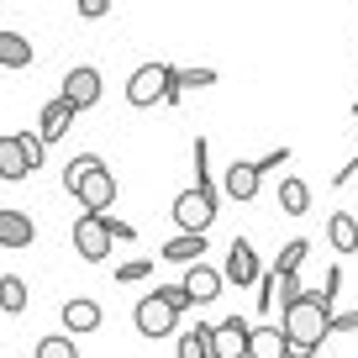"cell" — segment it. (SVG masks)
<instances>
[{"label": "cell", "mask_w": 358, "mask_h": 358, "mask_svg": "<svg viewBox=\"0 0 358 358\" xmlns=\"http://www.w3.org/2000/svg\"><path fill=\"white\" fill-rule=\"evenodd\" d=\"M327 322H332V311L322 306V295H316V290H306L290 311H280V332H285V343H290V353L311 358L316 348L332 337V332H327Z\"/></svg>", "instance_id": "cell-1"}, {"label": "cell", "mask_w": 358, "mask_h": 358, "mask_svg": "<svg viewBox=\"0 0 358 358\" xmlns=\"http://www.w3.org/2000/svg\"><path fill=\"white\" fill-rule=\"evenodd\" d=\"M174 74H179L174 64H143V69H132V79H127V106H137V111L164 106V90L174 85Z\"/></svg>", "instance_id": "cell-2"}, {"label": "cell", "mask_w": 358, "mask_h": 358, "mask_svg": "<svg viewBox=\"0 0 358 358\" xmlns=\"http://www.w3.org/2000/svg\"><path fill=\"white\" fill-rule=\"evenodd\" d=\"M216 206H222V195H201V190H185L174 195V227L179 237H206L216 222Z\"/></svg>", "instance_id": "cell-3"}, {"label": "cell", "mask_w": 358, "mask_h": 358, "mask_svg": "<svg viewBox=\"0 0 358 358\" xmlns=\"http://www.w3.org/2000/svg\"><path fill=\"white\" fill-rule=\"evenodd\" d=\"M74 201H79V216H111V206H116V174L101 164L95 174H85V185L74 190Z\"/></svg>", "instance_id": "cell-4"}, {"label": "cell", "mask_w": 358, "mask_h": 358, "mask_svg": "<svg viewBox=\"0 0 358 358\" xmlns=\"http://www.w3.org/2000/svg\"><path fill=\"white\" fill-rule=\"evenodd\" d=\"M69 106H74V116L79 111H90V106L106 95V79H101V69H90V64H79V69H69L64 74V90H58Z\"/></svg>", "instance_id": "cell-5"}, {"label": "cell", "mask_w": 358, "mask_h": 358, "mask_svg": "<svg viewBox=\"0 0 358 358\" xmlns=\"http://www.w3.org/2000/svg\"><path fill=\"white\" fill-rule=\"evenodd\" d=\"M222 280L237 285V290H248V285L264 280V258H258V248L248 243V237H237L232 248H227V268H222Z\"/></svg>", "instance_id": "cell-6"}, {"label": "cell", "mask_w": 358, "mask_h": 358, "mask_svg": "<svg viewBox=\"0 0 358 358\" xmlns=\"http://www.w3.org/2000/svg\"><path fill=\"white\" fill-rule=\"evenodd\" d=\"M111 237H106V222L101 216H79L74 222V253L85 258V264H106V258H111Z\"/></svg>", "instance_id": "cell-7"}, {"label": "cell", "mask_w": 358, "mask_h": 358, "mask_svg": "<svg viewBox=\"0 0 358 358\" xmlns=\"http://www.w3.org/2000/svg\"><path fill=\"white\" fill-rule=\"evenodd\" d=\"M185 295H190V306H211L216 295L227 290V280H222V268H211V264H190L185 268Z\"/></svg>", "instance_id": "cell-8"}, {"label": "cell", "mask_w": 358, "mask_h": 358, "mask_svg": "<svg viewBox=\"0 0 358 358\" xmlns=\"http://www.w3.org/2000/svg\"><path fill=\"white\" fill-rule=\"evenodd\" d=\"M132 322H137V332H143V337H169L179 316L169 311L158 295H143V301H137V311H132Z\"/></svg>", "instance_id": "cell-9"}, {"label": "cell", "mask_w": 358, "mask_h": 358, "mask_svg": "<svg viewBox=\"0 0 358 358\" xmlns=\"http://www.w3.org/2000/svg\"><path fill=\"white\" fill-rule=\"evenodd\" d=\"M248 332H253V322H243V316H222L216 322V358H248Z\"/></svg>", "instance_id": "cell-10"}, {"label": "cell", "mask_w": 358, "mask_h": 358, "mask_svg": "<svg viewBox=\"0 0 358 358\" xmlns=\"http://www.w3.org/2000/svg\"><path fill=\"white\" fill-rule=\"evenodd\" d=\"M258 185H264V174L253 169V158H237V164L222 174V195H232L237 206H248V201H253V195H258Z\"/></svg>", "instance_id": "cell-11"}, {"label": "cell", "mask_w": 358, "mask_h": 358, "mask_svg": "<svg viewBox=\"0 0 358 358\" xmlns=\"http://www.w3.org/2000/svg\"><path fill=\"white\" fill-rule=\"evenodd\" d=\"M69 127H74V106H69L64 95H53V101L37 111V137H43V148H48V143H58Z\"/></svg>", "instance_id": "cell-12"}, {"label": "cell", "mask_w": 358, "mask_h": 358, "mask_svg": "<svg viewBox=\"0 0 358 358\" xmlns=\"http://www.w3.org/2000/svg\"><path fill=\"white\" fill-rule=\"evenodd\" d=\"M248 358H290V343H285L280 322H253V332H248Z\"/></svg>", "instance_id": "cell-13"}, {"label": "cell", "mask_w": 358, "mask_h": 358, "mask_svg": "<svg viewBox=\"0 0 358 358\" xmlns=\"http://www.w3.org/2000/svg\"><path fill=\"white\" fill-rule=\"evenodd\" d=\"M32 237H37V227H32V216L27 211H16V206H0V248H32Z\"/></svg>", "instance_id": "cell-14"}, {"label": "cell", "mask_w": 358, "mask_h": 358, "mask_svg": "<svg viewBox=\"0 0 358 358\" xmlns=\"http://www.w3.org/2000/svg\"><path fill=\"white\" fill-rule=\"evenodd\" d=\"M64 337H85V332H95L101 327V301H90V295H79V301H69L64 306Z\"/></svg>", "instance_id": "cell-15"}, {"label": "cell", "mask_w": 358, "mask_h": 358, "mask_svg": "<svg viewBox=\"0 0 358 358\" xmlns=\"http://www.w3.org/2000/svg\"><path fill=\"white\" fill-rule=\"evenodd\" d=\"M211 337H216V322H195L190 332H179V348H174V353H179V358H216Z\"/></svg>", "instance_id": "cell-16"}, {"label": "cell", "mask_w": 358, "mask_h": 358, "mask_svg": "<svg viewBox=\"0 0 358 358\" xmlns=\"http://www.w3.org/2000/svg\"><path fill=\"white\" fill-rule=\"evenodd\" d=\"M206 243H211V237H169L158 258H164V264H185V268L206 264Z\"/></svg>", "instance_id": "cell-17"}, {"label": "cell", "mask_w": 358, "mask_h": 358, "mask_svg": "<svg viewBox=\"0 0 358 358\" xmlns=\"http://www.w3.org/2000/svg\"><path fill=\"white\" fill-rule=\"evenodd\" d=\"M274 195H280V211H285V216H306V211H311V185H306V179H295V174H285Z\"/></svg>", "instance_id": "cell-18"}, {"label": "cell", "mask_w": 358, "mask_h": 358, "mask_svg": "<svg viewBox=\"0 0 358 358\" xmlns=\"http://www.w3.org/2000/svg\"><path fill=\"white\" fill-rule=\"evenodd\" d=\"M327 243H332L337 253H358V216L332 211V216H327Z\"/></svg>", "instance_id": "cell-19"}, {"label": "cell", "mask_w": 358, "mask_h": 358, "mask_svg": "<svg viewBox=\"0 0 358 358\" xmlns=\"http://www.w3.org/2000/svg\"><path fill=\"white\" fill-rule=\"evenodd\" d=\"M32 64V43L11 27H0V69H27Z\"/></svg>", "instance_id": "cell-20"}, {"label": "cell", "mask_w": 358, "mask_h": 358, "mask_svg": "<svg viewBox=\"0 0 358 358\" xmlns=\"http://www.w3.org/2000/svg\"><path fill=\"white\" fill-rule=\"evenodd\" d=\"M27 301H32V295H27L22 274H0V311H6V316H22Z\"/></svg>", "instance_id": "cell-21"}, {"label": "cell", "mask_w": 358, "mask_h": 358, "mask_svg": "<svg viewBox=\"0 0 358 358\" xmlns=\"http://www.w3.org/2000/svg\"><path fill=\"white\" fill-rule=\"evenodd\" d=\"M306 258H311V243H306V237H290V243L274 253V268H268V274H301Z\"/></svg>", "instance_id": "cell-22"}, {"label": "cell", "mask_w": 358, "mask_h": 358, "mask_svg": "<svg viewBox=\"0 0 358 358\" xmlns=\"http://www.w3.org/2000/svg\"><path fill=\"white\" fill-rule=\"evenodd\" d=\"M95 169H101V153H74V158L64 164V190L74 195L79 185H85V174H95Z\"/></svg>", "instance_id": "cell-23"}, {"label": "cell", "mask_w": 358, "mask_h": 358, "mask_svg": "<svg viewBox=\"0 0 358 358\" xmlns=\"http://www.w3.org/2000/svg\"><path fill=\"white\" fill-rule=\"evenodd\" d=\"M32 358H79V348H74V337H64V332H48L43 343L32 348Z\"/></svg>", "instance_id": "cell-24"}, {"label": "cell", "mask_w": 358, "mask_h": 358, "mask_svg": "<svg viewBox=\"0 0 358 358\" xmlns=\"http://www.w3.org/2000/svg\"><path fill=\"white\" fill-rule=\"evenodd\" d=\"M274 280H280V285H274V311H290V306L306 295L301 274H274Z\"/></svg>", "instance_id": "cell-25"}, {"label": "cell", "mask_w": 358, "mask_h": 358, "mask_svg": "<svg viewBox=\"0 0 358 358\" xmlns=\"http://www.w3.org/2000/svg\"><path fill=\"white\" fill-rule=\"evenodd\" d=\"M216 69H179V95H190V90H211L216 85Z\"/></svg>", "instance_id": "cell-26"}, {"label": "cell", "mask_w": 358, "mask_h": 358, "mask_svg": "<svg viewBox=\"0 0 358 358\" xmlns=\"http://www.w3.org/2000/svg\"><path fill=\"white\" fill-rule=\"evenodd\" d=\"M158 301H164L169 306V311H174V316H185V311H190V295H185V285H179V280H169V285H158Z\"/></svg>", "instance_id": "cell-27"}, {"label": "cell", "mask_w": 358, "mask_h": 358, "mask_svg": "<svg viewBox=\"0 0 358 358\" xmlns=\"http://www.w3.org/2000/svg\"><path fill=\"white\" fill-rule=\"evenodd\" d=\"M16 137V148H22V153H27V164H32V174H37V169H43V137H37V132H11Z\"/></svg>", "instance_id": "cell-28"}, {"label": "cell", "mask_w": 358, "mask_h": 358, "mask_svg": "<svg viewBox=\"0 0 358 358\" xmlns=\"http://www.w3.org/2000/svg\"><path fill=\"white\" fill-rule=\"evenodd\" d=\"M148 274H153V264H148V258H132V264L116 268V285H137V280H148Z\"/></svg>", "instance_id": "cell-29"}, {"label": "cell", "mask_w": 358, "mask_h": 358, "mask_svg": "<svg viewBox=\"0 0 358 358\" xmlns=\"http://www.w3.org/2000/svg\"><path fill=\"white\" fill-rule=\"evenodd\" d=\"M101 222H106V237H111V243H137L132 222H122V216H101Z\"/></svg>", "instance_id": "cell-30"}, {"label": "cell", "mask_w": 358, "mask_h": 358, "mask_svg": "<svg viewBox=\"0 0 358 358\" xmlns=\"http://www.w3.org/2000/svg\"><path fill=\"white\" fill-rule=\"evenodd\" d=\"M337 290H343V268H327V285L316 295H322V306L327 311H337Z\"/></svg>", "instance_id": "cell-31"}, {"label": "cell", "mask_w": 358, "mask_h": 358, "mask_svg": "<svg viewBox=\"0 0 358 358\" xmlns=\"http://www.w3.org/2000/svg\"><path fill=\"white\" fill-rule=\"evenodd\" d=\"M327 332H358V311H332V322H327Z\"/></svg>", "instance_id": "cell-32"}, {"label": "cell", "mask_w": 358, "mask_h": 358, "mask_svg": "<svg viewBox=\"0 0 358 358\" xmlns=\"http://www.w3.org/2000/svg\"><path fill=\"white\" fill-rule=\"evenodd\" d=\"M274 285H280V280H274V274H264V280H258V311H274Z\"/></svg>", "instance_id": "cell-33"}, {"label": "cell", "mask_w": 358, "mask_h": 358, "mask_svg": "<svg viewBox=\"0 0 358 358\" xmlns=\"http://www.w3.org/2000/svg\"><path fill=\"white\" fill-rule=\"evenodd\" d=\"M285 158H290V148H274V153H258V158H253V169H258V174H268V169H280Z\"/></svg>", "instance_id": "cell-34"}, {"label": "cell", "mask_w": 358, "mask_h": 358, "mask_svg": "<svg viewBox=\"0 0 358 358\" xmlns=\"http://www.w3.org/2000/svg\"><path fill=\"white\" fill-rule=\"evenodd\" d=\"M106 11H111V6H106V0H79V16H90V22H101Z\"/></svg>", "instance_id": "cell-35"}, {"label": "cell", "mask_w": 358, "mask_h": 358, "mask_svg": "<svg viewBox=\"0 0 358 358\" xmlns=\"http://www.w3.org/2000/svg\"><path fill=\"white\" fill-rule=\"evenodd\" d=\"M353 174H358V158H348V164H343V169H337V174H332V185H337V190H343V185H353Z\"/></svg>", "instance_id": "cell-36"}, {"label": "cell", "mask_w": 358, "mask_h": 358, "mask_svg": "<svg viewBox=\"0 0 358 358\" xmlns=\"http://www.w3.org/2000/svg\"><path fill=\"white\" fill-rule=\"evenodd\" d=\"M353 116H358V95H353Z\"/></svg>", "instance_id": "cell-37"}, {"label": "cell", "mask_w": 358, "mask_h": 358, "mask_svg": "<svg viewBox=\"0 0 358 358\" xmlns=\"http://www.w3.org/2000/svg\"><path fill=\"white\" fill-rule=\"evenodd\" d=\"M290 358H306V353H290Z\"/></svg>", "instance_id": "cell-38"}]
</instances>
